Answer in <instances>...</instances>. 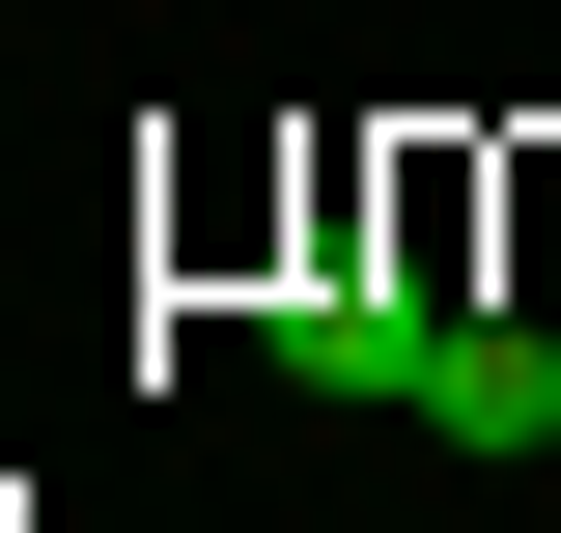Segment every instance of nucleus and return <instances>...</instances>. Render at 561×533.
<instances>
[{
	"mask_svg": "<svg viewBox=\"0 0 561 533\" xmlns=\"http://www.w3.org/2000/svg\"><path fill=\"white\" fill-rule=\"evenodd\" d=\"M421 421H449V450H561V337L449 309V337H421Z\"/></svg>",
	"mask_w": 561,
	"mask_h": 533,
	"instance_id": "obj_2",
	"label": "nucleus"
},
{
	"mask_svg": "<svg viewBox=\"0 0 561 533\" xmlns=\"http://www.w3.org/2000/svg\"><path fill=\"white\" fill-rule=\"evenodd\" d=\"M280 365H309V394H421V337H449V309H421V281H280Z\"/></svg>",
	"mask_w": 561,
	"mask_h": 533,
	"instance_id": "obj_1",
	"label": "nucleus"
}]
</instances>
